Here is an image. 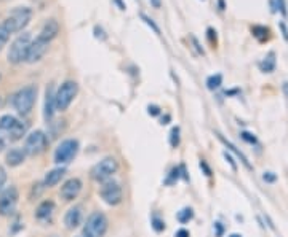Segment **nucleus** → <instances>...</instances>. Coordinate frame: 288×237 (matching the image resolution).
Wrapping results in <instances>:
<instances>
[{
  "label": "nucleus",
  "mask_w": 288,
  "mask_h": 237,
  "mask_svg": "<svg viewBox=\"0 0 288 237\" xmlns=\"http://www.w3.org/2000/svg\"><path fill=\"white\" fill-rule=\"evenodd\" d=\"M31 19H32V8L16 7L5 16L2 24L7 27V31L10 34H16V32H21L23 29L31 23Z\"/></svg>",
  "instance_id": "1"
},
{
  "label": "nucleus",
  "mask_w": 288,
  "mask_h": 237,
  "mask_svg": "<svg viewBox=\"0 0 288 237\" xmlns=\"http://www.w3.org/2000/svg\"><path fill=\"white\" fill-rule=\"evenodd\" d=\"M37 101V86L34 85H27L24 88H21L19 91H16L13 94L12 104L15 107V110L19 115H29L31 110L34 108V104Z\"/></svg>",
  "instance_id": "2"
},
{
  "label": "nucleus",
  "mask_w": 288,
  "mask_h": 237,
  "mask_svg": "<svg viewBox=\"0 0 288 237\" xmlns=\"http://www.w3.org/2000/svg\"><path fill=\"white\" fill-rule=\"evenodd\" d=\"M31 34H21L18 35L13 43L10 45V49H8V54H7V59L10 64L13 65H18L21 62H26L27 59V53H29V46H31Z\"/></svg>",
  "instance_id": "3"
},
{
  "label": "nucleus",
  "mask_w": 288,
  "mask_h": 237,
  "mask_svg": "<svg viewBox=\"0 0 288 237\" xmlns=\"http://www.w3.org/2000/svg\"><path fill=\"white\" fill-rule=\"evenodd\" d=\"M77 93H79V85H77L74 80H66L61 83V86L58 88L55 93V107L56 110L60 112H66L69 105L72 104V101L75 99Z\"/></svg>",
  "instance_id": "4"
},
{
  "label": "nucleus",
  "mask_w": 288,
  "mask_h": 237,
  "mask_svg": "<svg viewBox=\"0 0 288 237\" xmlns=\"http://www.w3.org/2000/svg\"><path fill=\"white\" fill-rule=\"evenodd\" d=\"M109 221L106 218V215L101 212H93L88 218H86L83 229H82V235L83 237H103L108 231Z\"/></svg>",
  "instance_id": "5"
},
{
  "label": "nucleus",
  "mask_w": 288,
  "mask_h": 237,
  "mask_svg": "<svg viewBox=\"0 0 288 237\" xmlns=\"http://www.w3.org/2000/svg\"><path fill=\"white\" fill-rule=\"evenodd\" d=\"M119 171V163L115 157H104V160H101L100 163H96L93 166V169H91V177H93V180L96 182H100V183H104V182H108L111 180L114 174Z\"/></svg>",
  "instance_id": "6"
},
{
  "label": "nucleus",
  "mask_w": 288,
  "mask_h": 237,
  "mask_svg": "<svg viewBox=\"0 0 288 237\" xmlns=\"http://www.w3.org/2000/svg\"><path fill=\"white\" fill-rule=\"evenodd\" d=\"M48 148V137L43 131H34L26 137L24 142V153L26 156H38L46 151Z\"/></svg>",
  "instance_id": "7"
},
{
  "label": "nucleus",
  "mask_w": 288,
  "mask_h": 237,
  "mask_svg": "<svg viewBox=\"0 0 288 237\" xmlns=\"http://www.w3.org/2000/svg\"><path fill=\"white\" fill-rule=\"evenodd\" d=\"M79 142L75 139H66L63 140L55 150V163L56 164H69L79 153Z\"/></svg>",
  "instance_id": "8"
},
{
  "label": "nucleus",
  "mask_w": 288,
  "mask_h": 237,
  "mask_svg": "<svg viewBox=\"0 0 288 237\" xmlns=\"http://www.w3.org/2000/svg\"><path fill=\"white\" fill-rule=\"evenodd\" d=\"M100 197L108 205H119L123 199V190L117 182L108 180L100 188Z\"/></svg>",
  "instance_id": "9"
},
{
  "label": "nucleus",
  "mask_w": 288,
  "mask_h": 237,
  "mask_svg": "<svg viewBox=\"0 0 288 237\" xmlns=\"http://www.w3.org/2000/svg\"><path fill=\"white\" fill-rule=\"evenodd\" d=\"M18 199H19V193L16 190V186H7L5 190L0 191V216L13 215Z\"/></svg>",
  "instance_id": "10"
},
{
  "label": "nucleus",
  "mask_w": 288,
  "mask_h": 237,
  "mask_svg": "<svg viewBox=\"0 0 288 237\" xmlns=\"http://www.w3.org/2000/svg\"><path fill=\"white\" fill-rule=\"evenodd\" d=\"M48 46H50V42L43 40L42 37H37L35 40L31 42V46H29V53H27V59L26 62L29 64H35L46 54Z\"/></svg>",
  "instance_id": "11"
},
{
  "label": "nucleus",
  "mask_w": 288,
  "mask_h": 237,
  "mask_svg": "<svg viewBox=\"0 0 288 237\" xmlns=\"http://www.w3.org/2000/svg\"><path fill=\"white\" fill-rule=\"evenodd\" d=\"M82 180L80 179H77V177H74V179H69V180H66L61 186V190H60V196H61V199H64L66 202H71L74 199H77V196L80 194L82 191Z\"/></svg>",
  "instance_id": "12"
},
{
  "label": "nucleus",
  "mask_w": 288,
  "mask_h": 237,
  "mask_svg": "<svg viewBox=\"0 0 288 237\" xmlns=\"http://www.w3.org/2000/svg\"><path fill=\"white\" fill-rule=\"evenodd\" d=\"M82 218H83V213H82V207L80 205H75L72 209H69L64 215V224L67 229H75L79 228L82 224Z\"/></svg>",
  "instance_id": "13"
},
{
  "label": "nucleus",
  "mask_w": 288,
  "mask_h": 237,
  "mask_svg": "<svg viewBox=\"0 0 288 237\" xmlns=\"http://www.w3.org/2000/svg\"><path fill=\"white\" fill-rule=\"evenodd\" d=\"M56 112V107H55V91H53V86H48L46 88V93H45V107H43V116H45V121L50 123L53 120V115Z\"/></svg>",
  "instance_id": "14"
},
{
  "label": "nucleus",
  "mask_w": 288,
  "mask_h": 237,
  "mask_svg": "<svg viewBox=\"0 0 288 237\" xmlns=\"http://www.w3.org/2000/svg\"><path fill=\"white\" fill-rule=\"evenodd\" d=\"M58 34H60V24H58L56 19H48V21H45L43 27L40 29L38 37H42L46 42H52L53 38H56Z\"/></svg>",
  "instance_id": "15"
},
{
  "label": "nucleus",
  "mask_w": 288,
  "mask_h": 237,
  "mask_svg": "<svg viewBox=\"0 0 288 237\" xmlns=\"http://www.w3.org/2000/svg\"><path fill=\"white\" fill-rule=\"evenodd\" d=\"M66 174V169L64 167H56V169H52L48 171L45 179H43V185L45 188H52V186H56L58 183H60L63 180V177Z\"/></svg>",
  "instance_id": "16"
},
{
  "label": "nucleus",
  "mask_w": 288,
  "mask_h": 237,
  "mask_svg": "<svg viewBox=\"0 0 288 237\" xmlns=\"http://www.w3.org/2000/svg\"><path fill=\"white\" fill-rule=\"evenodd\" d=\"M26 160V153L23 148H12L10 151H7L5 154V163L10 167H16L19 164H23Z\"/></svg>",
  "instance_id": "17"
},
{
  "label": "nucleus",
  "mask_w": 288,
  "mask_h": 237,
  "mask_svg": "<svg viewBox=\"0 0 288 237\" xmlns=\"http://www.w3.org/2000/svg\"><path fill=\"white\" fill-rule=\"evenodd\" d=\"M53 212H55V202L53 201H43V202L38 204V207H37L35 218L40 220V221H45L53 215Z\"/></svg>",
  "instance_id": "18"
},
{
  "label": "nucleus",
  "mask_w": 288,
  "mask_h": 237,
  "mask_svg": "<svg viewBox=\"0 0 288 237\" xmlns=\"http://www.w3.org/2000/svg\"><path fill=\"white\" fill-rule=\"evenodd\" d=\"M24 134H26V124L21 123V121H16V123L13 124L12 129L7 132L10 142H18L19 139H23Z\"/></svg>",
  "instance_id": "19"
},
{
  "label": "nucleus",
  "mask_w": 288,
  "mask_h": 237,
  "mask_svg": "<svg viewBox=\"0 0 288 237\" xmlns=\"http://www.w3.org/2000/svg\"><path fill=\"white\" fill-rule=\"evenodd\" d=\"M275 65H277L275 53L271 51V53H267V56L261 61V64H259V68H261V72H264V73H272L275 70Z\"/></svg>",
  "instance_id": "20"
},
{
  "label": "nucleus",
  "mask_w": 288,
  "mask_h": 237,
  "mask_svg": "<svg viewBox=\"0 0 288 237\" xmlns=\"http://www.w3.org/2000/svg\"><path fill=\"white\" fill-rule=\"evenodd\" d=\"M216 135H218V139H219L221 142H223V143L226 145V148H229L230 151H234V153L237 154V157H240V161H242V164L247 167V169H252V166H250V163H248V160H247V156H245L242 151H240V150H237V148H235L232 143H230V142H227V140L224 139V137L221 135V134H218V132H216Z\"/></svg>",
  "instance_id": "21"
},
{
  "label": "nucleus",
  "mask_w": 288,
  "mask_h": 237,
  "mask_svg": "<svg viewBox=\"0 0 288 237\" xmlns=\"http://www.w3.org/2000/svg\"><path fill=\"white\" fill-rule=\"evenodd\" d=\"M16 121H18V120H16L13 115H4L2 118H0V131L8 132V131L13 127V124H15Z\"/></svg>",
  "instance_id": "22"
},
{
  "label": "nucleus",
  "mask_w": 288,
  "mask_h": 237,
  "mask_svg": "<svg viewBox=\"0 0 288 237\" xmlns=\"http://www.w3.org/2000/svg\"><path fill=\"white\" fill-rule=\"evenodd\" d=\"M221 85H223V75H221V73L208 76V80H207V88H208V90L215 91V90H218Z\"/></svg>",
  "instance_id": "23"
},
{
  "label": "nucleus",
  "mask_w": 288,
  "mask_h": 237,
  "mask_svg": "<svg viewBox=\"0 0 288 237\" xmlns=\"http://www.w3.org/2000/svg\"><path fill=\"white\" fill-rule=\"evenodd\" d=\"M252 34L258 38L259 42H264L266 38L269 37V35H267V34H269V29L264 27V26H253V27H252Z\"/></svg>",
  "instance_id": "24"
},
{
  "label": "nucleus",
  "mask_w": 288,
  "mask_h": 237,
  "mask_svg": "<svg viewBox=\"0 0 288 237\" xmlns=\"http://www.w3.org/2000/svg\"><path fill=\"white\" fill-rule=\"evenodd\" d=\"M192 216H194V212H192L190 207H186V209H182V210L178 212L176 220H178L179 223L184 224V223H189V221L192 220Z\"/></svg>",
  "instance_id": "25"
},
{
  "label": "nucleus",
  "mask_w": 288,
  "mask_h": 237,
  "mask_svg": "<svg viewBox=\"0 0 288 237\" xmlns=\"http://www.w3.org/2000/svg\"><path fill=\"white\" fill-rule=\"evenodd\" d=\"M271 5H272V12L275 13L277 10L278 12H280L283 16H286L288 15V10H286V2L285 0H272L271 2Z\"/></svg>",
  "instance_id": "26"
},
{
  "label": "nucleus",
  "mask_w": 288,
  "mask_h": 237,
  "mask_svg": "<svg viewBox=\"0 0 288 237\" xmlns=\"http://www.w3.org/2000/svg\"><path fill=\"white\" fill-rule=\"evenodd\" d=\"M179 127L176 126V127H173L171 129V132H170V145L173 146V148H176L178 145H179V142H181V137H179Z\"/></svg>",
  "instance_id": "27"
},
{
  "label": "nucleus",
  "mask_w": 288,
  "mask_h": 237,
  "mask_svg": "<svg viewBox=\"0 0 288 237\" xmlns=\"http://www.w3.org/2000/svg\"><path fill=\"white\" fill-rule=\"evenodd\" d=\"M141 19H142V21H144V23H146V24H148V26H149L151 29H152V31H154V32H156V34H160V27H159V26L156 24V21H154V19H152V18H149V16L146 15V13H141Z\"/></svg>",
  "instance_id": "28"
},
{
  "label": "nucleus",
  "mask_w": 288,
  "mask_h": 237,
  "mask_svg": "<svg viewBox=\"0 0 288 237\" xmlns=\"http://www.w3.org/2000/svg\"><path fill=\"white\" fill-rule=\"evenodd\" d=\"M8 38H10V32L7 31V27L4 24H0V51H2V48L7 45Z\"/></svg>",
  "instance_id": "29"
},
{
  "label": "nucleus",
  "mask_w": 288,
  "mask_h": 237,
  "mask_svg": "<svg viewBox=\"0 0 288 237\" xmlns=\"http://www.w3.org/2000/svg\"><path fill=\"white\" fill-rule=\"evenodd\" d=\"M152 228L157 232H160L165 229V223H163V220H160L159 216H152Z\"/></svg>",
  "instance_id": "30"
},
{
  "label": "nucleus",
  "mask_w": 288,
  "mask_h": 237,
  "mask_svg": "<svg viewBox=\"0 0 288 237\" xmlns=\"http://www.w3.org/2000/svg\"><path fill=\"white\" fill-rule=\"evenodd\" d=\"M207 37H208V42L211 45H216V40H218V37H216V31L213 27H208L207 29Z\"/></svg>",
  "instance_id": "31"
},
{
  "label": "nucleus",
  "mask_w": 288,
  "mask_h": 237,
  "mask_svg": "<svg viewBox=\"0 0 288 237\" xmlns=\"http://www.w3.org/2000/svg\"><path fill=\"white\" fill-rule=\"evenodd\" d=\"M179 167H175V169H171V172H170V177L167 179V183H175L178 179H179Z\"/></svg>",
  "instance_id": "32"
},
{
  "label": "nucleus",
  "mask_w": 288,
  "mask_h": 237,
  "mask_svg": "<svg viewBox=\"0 0 288 237\" xmlns=\"http://www.w3.org/2000/svg\"><path fill=\"white\" fill-rule=\"evenodd\" d=\"M240 137H242V139L247 142V143H256V137L253 135V134H250V132H247V131H244L242 134H240Z\"/></svg>",
  "instance_id": "33"
},
{
  "label": "nucleus",
  "mask_w": 288,
  "mask_h": 237,
  "mask_svg": "<svg viewBox=\"0 0 288 237\" xmlns=\"http://www.w3.org/2000/svg\"><path fill=\"white\" fill-rule=\"evenodd\" d=\"M5 183H7V172H5V169H4V167L0 166V191L4 190Z\"/></svg>",
  "instance_id": "34"
},
{
  "label": "nucleus",
  "mask_w": 288,
  "mask_h": 237,
  "mask_svg": "<svg viewBox=\"0 0 288 237\" xmlns=\"http://www.w3.org/2000/svg\"><path fill=\"white\" fill-rule=\"evenodd\" d=\"M148 113H149L151 116H159V115H160V107H157V105H149V107H148Z\"/></svg>",
  "instance_id": "35"
},
{
  "label": "nucleus",
  "mask_w": 288,
  "mask_h": 237,
  "mask_svg": "<svg viewBox=\"0 0 288 237\" xmlns=\"http://www.w3.org/2000/svg\"><path fill=\"white\" fill-rule=\"evenodd\" d=\"M263 180H264V182H275V180H277V175H275L274 172H266V174L263 175Z\"/></svg>",
  "instance_id": "36"
},
{
  "label": "nucleus",
  "mask_w": 288,
  "mask_h": 237,
  "mask_svg": "<svg viewBox=\"0 0 288 237\" xmlns=\"http://www.w3.org/2000/svg\"><path fill=\"white\" fill-rule=\"evenodd\" d=\"M190 40H192V43H194V46H196V49L199 51V54H205L204 48H202V46L199 45V42H197V38H196V37H190Z\"/></svg>",
  "instance_id": "37"
},
{
  "label": "nucleus",
  "mask_w": 288,
  "mask_h": 237,
  "mask_svg": "<svg viewBox=\"0 0 288 237\" xmlns=\"http://www.w3.org/2000/svg\"><path fill=\"white\" fill-rule=\"evenodd\" d=\"M215 231H216V237H221L224 232V226L221 223H215Z\"/></svg>",
  "instance_id": "38"
},
{
  "label": "nucleus",
  "mask_w": 288,
  "mask_h": 237,
  "mask_svg": "<svg viewBox=\"0 0 288 237\" xmlns=\"http://www.w3.org/2000/svg\"><path fill=\"white\" fill-rule=\"evenodd\" d=\"M278 26H280V29H282V34H283V38H285V40L288 42V27H286V24H285V23H280V24H278Z\"/></svg>",
  "instance_id": "39"
},
{
  "label": "nucleus",
  "mask_w": 288,
  "mask_h": 237,
  "mask_svg": "<svg viewBox=\"0 0 288 237\" xmlns=\"http://www.w3.org/2000/svg\"><path fill=\"white\" fill-rule=\"evenodd\" d=\"M200 169H204L205 171V175H211V171H210V167L207 166V163L205 161H200Z\"/></svg>",
  "instance_id": "40"
},
{
  "label": "nucleus",
  "mask_w": 288,
  "mask_h": 237,
  "mask_svg": "<svg viewBox=\"0 0 288 237\" xmlns=\"http://www.w3.org/2000/svg\"><path fill=\"white\" fill-rule=\"evenodd\" d=\"M175 237H190V234H189V231H186V229H179V231H176Z\"/></svg>",
  "instance_id": "41"
},
{
  "label": "nucleus",
  "mask_w": 288,
  "mask_h": 237,
  "mask_svg": "<svg viewBox=\"0 0 288 237\" xmlns=\"http://www.w3.org/2000/svg\"><path fill=\"white\" fill-rule=\"evenodd\" d=\"M224 157H226V160L229 161V164H230V166H232V169L235 171V169H237V164L234 163V160H232V157H230V156H229L227 153H224Z\"/></svg>",
  "instance_id": "42"
},
{
  "label": "nucleus",
  "mask_w": 288,
  "mask_h": 237,
  "mask_svg": "<svg viewBox=\"0 0 288 237\" xmlns=\"http://www.w3.org/2000/svg\"><path fill=\"white\" fill-rule=\"evenodd\" d=\"M149 2H151V5L154 8H160L162 7V0H149Z\"/></svg>",
  "instance_id": "43"
},
{
  "label": "nucleus",
  "mask_w": 288,
  "mask_h": 237,
  "mask_svg": "<svg viewBox=\"0 0 288 237\" xmlns=\"http://www.w3.org/2000/svg\"><path fill=\"white\" fill-rule=\"evenodd\" d=\"M5 150V139L2 135H0V153H2Z\"/></svg>",
  "instance_id": "44"
},
{
  "label": "nucleus",
  "mask_w": 288,
  "mask_h": 237,
  "mask_svg": "<svg viewBox=\"0 0 288 237\" xmlns=\"http://www.w3.org/2000/svg\"><path fill=\"white\" fill-rule=\"evenodd\" d=\"M282 90H283V93H285V96H286V99H288V82H283Z\"/></svg>",
  "instance_id": "45"
},
{
  "label": "nucleus",
  "mask_w": 288,
  "mask_h": 237,
  "mask_svg": "<svg viewBox=\"0 0 288 237\" xmlns=\"http://www.w3.org/2000/svg\"><path fill=\"white\" fill-rule=\"evenodd\" d=\"M114 2L119 5V8H120V10H125V4L122 2V0H114Z\"/></svg>",
  "instance_id": "46"
},
{
  "label": "nucleus",
  "mask_w": 288,
  "mask_h": 237,
  "mask_svg": "<svg viewBox=\"0 0 288 237\" xmlns=\"http://www.w3.org/2000/svg\"><path fill=\"white\" fill-rule=\"evenodd\" d=\"M218 4H219V10H221V12H223V10L226 8V5H224V0H219Z\"/></svg>",
  "instance_id": "47"
},
{
  "label": "nucleus",
  "mask_w": 288,
  "mask_h": 237,
  "mask_svg": "<svg viewBox=\"0 0 288 237\" xmlns=\"http://www.w3.org/2000/svg\"><path fill=\"white\" fill-rule=\"evenodd\" d=\"M168 121H170V116H168V115H167L165 118H162V124H167Z\"/></svg>",
  "instance_id": "48"
},
{
  "label": "nucleus",
  "mask_w": 288,
  "mask_h": 237,
  "mask_svg": "<svg viewBox=\"0 0 288 237\" xmlns=\"http://www.w3.org/2000/svg\"><path fill=\"white\" fill-rule=\"evenodd\" d=\"M230 237H242V235H238V234H232V235H230Z\"/></svg>",
  "instance_id": "49"
},
{
  "label": "nucleus",
  "mask_w": 288,
  "mask_h": 237,
  "mask_svg": "<svg viewBox=\"0 0 288 237\" xmlns=\"http://www.w3.org/2000/svg\"><path fill=\"white\" fill-rule=\"evenodd\" d=\"M80 237H83V235H80Z\"/></svg>",
  "instance_id": "50"
}]
</instances>
